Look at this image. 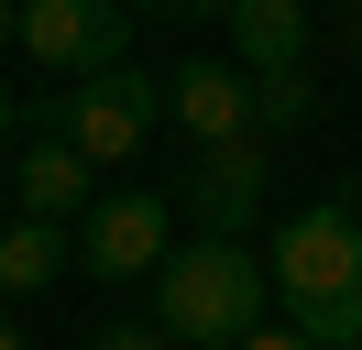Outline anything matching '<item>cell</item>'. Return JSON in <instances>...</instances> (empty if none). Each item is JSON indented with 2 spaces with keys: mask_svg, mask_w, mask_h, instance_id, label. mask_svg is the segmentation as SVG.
<instances>
[{
  "mask_svg": "<svg viewBox=\"0 0 362 350\" xmlns=\"http://www.w3.org/2000/svg\"><path fill=\"white\" fill-rule=\"evenodd\" d=\"M11 33H23V11H11V0H0V44H11Z\"/></svg>",
  "mask_w": 362,
  "mask_h": 350,
  "instance_id": "obj_15",
  "label": "cell"
},
{
  "mask_svg": "<svg viewBox=\"0 0 362 350\" xmlns=\"http://www.w3.org/2000/svg\"><path fill=\"white\" fill-rule=\"evenodd\" d=\"M242 350H318V339H296V328H252Z\"/></svg>",
  "mask_w": 362,
  "mask_h": 350,
  "instance_id": "obj_13",
  "label": "cell"
},
{
  "mask_svg": "<svg viewBox=\"0 0 362 350\" xmlns=\"http://www.w3.org/2000/svg\"><path fill=\"white\" fill-rule=\"evenodd\" d=\"M55 274H66V230H45V219H11V241H0V296H45Z\"/></svg>",
  "mask_w": 362,
  "mask_h": 350,
  "instance_id": "obj_10",
  "label": "cell"
},
{
  "mask_svg": "<svg viewBox=\"0 0 362 350\" xmlns=\"http://www.w3.org/2000/svg\"><path fill=\"white\" fill-rule=\"evenodd\" d=\"M187 219H198V241H242L252 219H264V143L198 153V175H187Z\"/></svg>",
  "mask_w": 362,
  "mask_h": 350,
  "instance_id": "obj_7",
  "label": "cell"
},
{
  "mask_svg": "<svg viewBox=\"0 0 362 350\" xmlns=\"http://www.w3.org/2000/svg\"><path fill=\"white\" fill-rule=\"evenodd\" d=\"M11 121H23V109H11V77H0V153H11Z\"/></svg>",
  "mask_w": 362,
  "mask_h": 350,
  "instance_id": "obj_14",
  "label": "cell"
},
{
  "mask_svg": "<svg viewBox=\"0 0 362 350\" xmlns=\"http://www.w3.org/2000/svg\"><path fill=\"white\" fill-rule=\"evenodd\" d=\"M264 262H274V296H286L296 339L362 350V208H296Z\"/></svg>",
  "mask_w": 362,
  "mask_h": 350,
  "instance_id": "obj_1",
  "label": "cell"
},
{
  "mask_svg": "<svg viewBox=\"0 0 362 350\" xmlns=\"http://www.w3.org/2000/svg\"><path fill=\"white\" fill-rule=\"evenodd\" d=\"M230 44H242V77H308V11L296 0H242Z\"/></svg>",
  "mask_w": 362,
  "mask_h": 350,
  "instance_id": "obj_8",
  "label": "cell"
},
{
  "mask_svg": "<svg viewBox=\"0 0 362 350\" xmlns=\"http://www.w3.org/2000/svg\"><path fill=\"white\" fill-rule=\"evenodd\" d=\"M264 296H274V262H252L242 241H187L154 274V328L176 350H242L264 328Z\"/></svg>",
  "mask_w": 362,
  "mask_h": 350,
  "instance_id": "obj_2",
  "label": "cell"
},
{
  "mask_svg": "<svg viewBox=\"0 0 362 350\" xmlns=\"http://www.w3.org/2000/svg\"><path fill=\"white\" fill-rule=\"evenodd\" d=\"M154 121H165V77H143V66H110V77H77L45 99V143H66L77 164H132Z\"/></svg>",
  "mask_w": 362,
  "mask_h": 350,
  "instance_id": "obj_3",
  "label": "cell"
},
{
  "mask_svg": "<svg viewBox=\"0 0 362 350\" xmlns=\"http://www.w3.org/2000/svg\"><path fill=\"white\" fill-rule=\"evenodd\" d=\"M88 175H99V164H77L66 143H45V131H33V153H23V219H45V230H55V219H88V208H99Z\"/></svg>",
  "mask_w": 362,
  "mask_h": 350,
  "instance_id": "obj_9",
  "label": "cell"
},
{
  "mask_svg": "<svg viewBox=\"0 0 362 350\" xmlns=\"http://www.w3.org/2000/svg\"><path fill=\"white\" fill-rule=\"evenodd\" d=\"M0 350H33V339H23V328H11V318H0Z\"/></svg>",
  "mask_w": 362,
  "mask_h": 350,
  "instance_id": "obj_16",
  "label": "cell"
},
{
  "mask_svg": "<svg viewBox=\"0 0 362 350\" xmlns=\"http://www.w3.org/2000/svg\"><path fill=\"white\" fill-rule=\"evenodd\" d=\"M11 44L77 88V77H110V66H132V11H121V0H33Z\"/></svg>",
  "mask_w": 362,
  "mask_h": 350,
  "instance_id": "obj_4",
  "label": "cell"
},
{
  "mask_svg": "<svg viewBox=\"0 0 362 350\" xmlns=\"http://www.w3.org/2000/svg\"><path fill=\"white\" fill-rule=\"evenodd\" d=\"M165 197H99L88 219H77V274L99 284H154L165 274Z\"/></svg>",
  "mask_w": 362,
  "mask_h": 350,
  "instance_id": "obj_5",
  "label": "cell"
},
{
  "mask_svg": "<svg viewBox=\"0 0 362 350\" xmlns=\"http://www.w3.org/2000/svg\"><path fill=\"white\" fill-rule=\"evenodd\" d=\"M351 55H362V11H351Z\"/></svg>",
  "mask_w": 362,
  "mask_h": 350,
  "instance_id": "obj_17",
  "label": "cell"
},
{
  "mask_svg": "<svg viewBox=\"0 0 362 350\" xmlns=\"http://www.w3.org/2000/svg\"><path fill=\"white\" fill-rule=\"evenodd\" d=\"M252 121L264 131H308L318 121V88L308 77H252Z\"/></svg>",
  "mask_w": 362,
  "mask_h": 350,
  "instance_id": "obj_11",
  "label": "cell"
},
{
  "mask_svg": "<svg viewBox=\"0 0 362 350\" xmlns=\"http://www.w3.org/2000/svg\"><path fill=\"white\" fill-rule=\"evenodd\" d=\"M165 109H176L187 121V143L198 153H230V143H252V77L242 66H220V55H198V66H176V77H165Z\"/></svg>",
  "mask_w": 362,
  "mask_h": 350,
  "instance_id": "obj_6",
  "label": "cell"
},
{
  "mask_svg": "<svg viewBox=\"0 0 362 350\" xmlns=\"http://www.w3.org/2000/svg\"><path fill=\"white\" fill-rule=\"evenodd\" d=\"M77 350H176V339H165L154 318H110V328H88Z\"/></svg>",
  "mask_w": 362,
  "mask_h": 350,
  "instance_id": "obj_12",
  "label": "cell"
}]
</instances>
